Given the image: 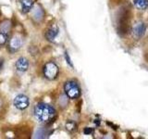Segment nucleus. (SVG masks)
Listing matches in <instances>:
<instances>
[{
	"label": "nucleus",
	"mask_w": 148,
	"mask_h": 139,
	"mask_svg": "<svg viewBox=\"0 0 148 139\" xmlns=\"http://www.w3.org/2000/svg\"><path fill=\"white\" fill-rule=\"evenodd\" d=\"M34 116L41 122L48 123L56 117V110L52 106L46 103H39L34 107Z\"/></svg>",
	"instance_id": "f257e3e1"
},
{
	"label": "nucleus",
	"mask_w": 148,
	"mask_h": 139,
	"mask_svg": "<svg viewBox=\"0 0 148 139\" xmlns=\"http://www.w3.org/2000/svg\"><path fill=\"white\" fill-rule=\"evenodd\" d=\"M64 91L69 98L76 99L81 96V88L75 81H68L64 85Z\"/></svg>",
	"instance_id": "f03ea898"
},
{
	"label": "nucleus",
	"mask_w": 148,
	"mask_h": 139,
	"mask_svg": "<svg viewBox=\"0 0 148 139\" xmlns=\"http://www.w3.org/2000/svg\"><path fill=\"white\" fill-rule=\"evenodd\" d=\"M43 72H44L45 77L46 79H48V80L52 81V80H55V79H57V77L58 76L59 69L58 67V65L55 62L49 61L44 66Z\"/></svg>",
	"instance_id": "7ed1b4c3"
},
{
	"label": "nucleus",
	"mask_w": 148,
	"mask_h": 139,
	"mask_svg": "<svg viewBox=\"0 0 148 139\" xmlns=\"http://www.w3.org/2000/svg\"><path fill=\"white\" fill-rule=\"evenodd\" d=\"M13 104L15 106L16 109L20 110H23V109H26L28 107H29L30 101L27 96L21 94V95H18L15 98H14Z\"/></svg>",
	"instance_id": "20e7f679"
},
{
	"label": "nucleus",
	"mask_w": 148,
	"mask_h": 139,
	"mask_svg": "<svg viewBox=\"0 0 148 139\" xmlns=\"http://www.w3.org/2000/svg\"><path fill=\"white\" fill-rule=\"evenodd\" d=\"M22 45V39L20 35H13L11 37V39L9 40V45L8 47L9 50L11 52H15V51H18V49L21 48V46Z\"/></svg>",
	"instance_id": "39448f33"
},
{
	"label": "nucleus",
	"mask_w": 148,
	"mask_h": 139,
	"mask_svg": "<svg viewBox=\"0 0 148 139\" xmlns=\"http://www.w3.org/2000/svg\"><path fill=\"white\" fill-rule=\"evenodd\" d=\"M145 32V25L143 22L137 23L132 28V35L136 39H140L141 37H143Z\"/></svg>",
	"instance_id": "423d86ee"
},
{
	"label": "nucleus",
	"mask_w": 148,
	"mask_h": 139,
	"mask_svg": "<svg viewBox=\"0 0 148 139\" xmlns=\"http://www.w3.org/2000/svg\"><path fill=\"white\" fill-rule=\"evenodd\" d=\"M58 27L56 24H52L45 32V38L50 42H53L58 34Z\"/></svg>",
	"instance_id": "0eeeda50"
},
{
	"label": "nucleus",
	"mask_w": 148,
	"mask_h": 139,
	"mask_svg": "<svg viewBox=\"0 0 148 139\" xmlns=\"http://www.w3.org/2000/svg\"><path fill=\"white\" fill-rule=\"evenodd\" d=\"M28 68H29V61H28V59L25 58H20L17 61H16V69L17 71L21 72H26Z\"/></svg>",
	"instance_id": "6e6552de"
},
{
	"label": "nucleus",
	"mask_w": 148,
	"mask_h": 139,
	"mask_svg": "<svg viewBox=\"0 0 148 139\" xmlns=\"http://www.w3.org/2000/svg\"><path fill=\"white\" fill-rule=\"evenodd\" d=\"M21 8L22 13L30 12L32 6H34V1L32 0H20Z\"/></svg>",
	"instance_id": "1a4fd4ad"
},
{
	"label": "nucleus",
	"mask_w": 148,
	"mask_h": 139,
	"mask_svg": "<svg viewBox=\"0 0 148 139\" xmlns=\"http://www.w3.org/2000/svg\"><path fill=\"white\" fill-rule=\"evenodd\" d=\"M134 6L140 10H145L148 8V0H134Z\"/></svg>",
	"instance_id": "9d476101"
},
{
	"label": "nucleus",
	"mask_w": 148,
	"mask_h": 139,
	"mask_svg": "<svg viewBox=\"0 0 148 139\" xmlns=\"http://www.w3.org/2000/svg\"><path fill=\"white\" fill-rule=\"evenodd\" d=\"M66 128L69 132L73 133L77 130V124L74 122L73 120H69V122H67V123H66Z\"/></svg>",
	"instance_id": "9b49d317"
},
{
	"label": "nucleus",
	"mask_w": 148,
	"mask_h": 139,
	"mask_svg": "<svg viewBox=\"0 0 148 139\" xmlns=\"http://www.w3.org/2000/svg\"><path fill=\"white\" fill-rule=\"evenodd\" d=\"M8 40V34L5 32L0 31V45H4L7 43Z\"/></svg>",
	"instance_id": "f8f14e48"
},
{
	"label": "nucleus",
	"mask_w": 148,
	"mask_h": 139,
	"mask_svg": "<svg viewBox=\"0 0 148 139\" xmlns=\"http://www.w3.org/2000/svg\"><path fill=\"white\" fill-rule=\"evenodd\" d=\"M41 10V8H35L34 9V14H32V16H34V18H36L37 19V20H38V21H40V20H42V18H43V16L44 15H41V14H40V15H39V11Z\"/></svg>",
	"instance_id": "ddd939ff"
},
{
	"label": "nucleus",
	"mask_w": 148,
	"mask_h": 139,
	"mask_svg": "<svg viewBox=\"0 0 148 139\" xmlns=\"http://www.w3.org/2000/svg\"><path fill=\"white\" fill-rule=\"evenodd\" d=\"M65 56H66V59H67L68 63H69V64L71 65V66L72 67V63L71 62V59H69V56H68V53H66V55H65Z\"/></svg>",
	"instance_id": "4468645a"
},
{
	"label": "nucleus",
	"mask_w": 148,
	"mask_h": 139,
	"mask_svg": "<svg viewBox=\"0 0 148 139\" xmlns=\"http://www.w3.org/2000/svg\"><path fill=\"white\" fill-rule=\"evenodd\" d=\"M91 133H92V129H88V128H86V129L84 130V133H86V134Z\"/></svg>",
	"instance_id": "2eb2a0df"
},
{
	"label": "nucleus",
	"mask_w": 148,
	"mask_h": 139,
	"mask_svg": "<svg viewBox=\"0 0 148 139\" xmlns=\"http://www.w3.org/2000/svg\"><path fill=\"white\" fill-rule=\"evenodd\" d=\"M3 64H4V59L3 58H0V71H1V69L3 67Z\"/></svg>",
	"instance_id": "dca6fc26"
}]
</instances>
